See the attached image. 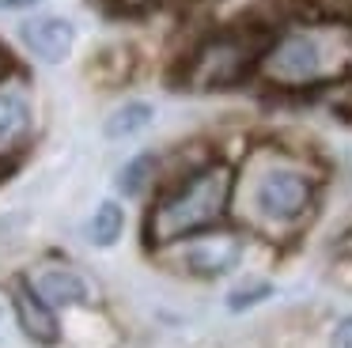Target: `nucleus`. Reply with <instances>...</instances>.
<instances>
[{"label": "nucleus", "instance_id": "6", "mask_svg": "<svg viewBox=\"0 0 352 348\" xmlns=\"http://www.w3.org/2000/svg\"><path fill=\"white\" fill-rule=\"evenodd\" d=\"M19 38H23V45L38 61L57 65V61H65L72 53V45H76V27H72L69 19H61V15H34V19H27L23 27H19Z\"/></svg>", "mask_w": 352, "mask_h": 348}, {"label": "nucleus", "instance_id": "17", "mask_svg": "<svg viewBox=\"0 0 352 348\" xmlns=\"http://www.w3.org/2000/svg\"><path fill=\"white\" fill-rule=\"evenodd\" d=\"M122 4H125V8H133V12H137V8H152L155 0H122Z\"/></svg>", "mask_w": 352, "mask_h": 348}, {"label": "nucleus", "instance_id": "4", "mask_svg": "<svg viewBox=\"0 0 352 348\" xmlns=\"http://www.w3.org/2000/svg\"><path fill=\"white\" fill-rule=\"evenodd\" d=\"M265 45L269 38L258 30H220V34L205 38L186 61V83L197 91L235 87L250 72H258Z\"/></svg>", "mask_w": 352, "mask_h": 348}, {"label": "nucleus", "instance_id": "12", "mask_svg": "<svg viewBox=\"0 0 352 348\" xmlns=\"http://www.w3.org/2000/svg\"><path fill=\"white\" fill-rule=\"evenodd\" d=\"M152 174H155V155H152V151H144V155H133L129 163H125V171L118 174V186H122V193L137 197V193H144V189H148Z\"/></svg>", "mask_w": 352, "mask_h": 348}, {"label": "nucleus", "instance_id": "3", "mask_svg": "<svg viewBox=\"0 0 352 348\" xmlns=\"http://www.w3.org/2000/svg\"><path fill=\"white\" fill-rule=\"evenodd\" d=\"M318 182L292 159H265L246 178V216L265 231H288L314 208Z\"/></svg>", "mask_w": 352, "mask_h": 348}, {"label": "nucleus", "instance_id": "8", "mask_svg": "<svg viewBox=\"0 0 352 348\" xmlns=\"http://www.w3.org/2000/svg\"><path fill=\"white\" fill-rule=\"evenodd\" d=\"M31 133V102L19 87H0V155L27 140Z\"/></svg>", "mask_w": 352, "mask_h": 348}, {"label": "nucleus", "instance_id": "9", "mask_svg": "<svg viewBox=\"0 0 352 348\" xmlns=\"http://www.w3.org/2000/svg\"><path fill=\"white\" fill-rule=\"evenodd\" d=\"M34 292L50 303V307H76V303L87 299V284L76 269H65V265H54V269H42L34 276Z\"/></svg>", "mask_w": 352, "mask_h": 348}, {"label": "nucleus", "instance_id": "11", "mask_svg": "<svg viewBox=\"0 0 352 348\" xmlns=\"http://www.w3.org/2000/svg\"><path fill=\"white\" fill-rule=\"evenodd\" d=\"M125 231V212L118 201H102L99 208H95L91 224H87V235H91L95 246H114L118 239H122Z\"/></svg>", "mask_w": 352, "mask_h": 348}, {"label": "nucleus", "instance_id": "16", "mask_svg": "<svg viewBox=\"0 0 352 348\" xmlns=\"http://www.w3.org/2000/svg\"><path fill=\"white\" fill-rule=\"evenodd\" d=\"M42 0H0V12H23V8H34Z\"/></svg>", "mask_w": 352, "mask_h": 348}, {"label": "nucleus", "instance_id": "5", "mask_svg": "<svg viewBox=\"0 0 352 348\" xmlns=\"http://www.w3.org/2000/svg\"><path fill=\"white\" fill-rule=\"evenodd\" d=\"M243 250H246V242L239 231H220V227H212V231L190 239V246H186V254H182V265H186V272H193V276H201V280H220L243 261Z\"/></svg>", "mask_w": 352, "mask_h": 348}, {"label": "nucleus", "instance_id": "2", "mask_svg": "<svg viewBox=\"0 0 352 348\" xmlns=\"http://www.w3.org/2000/svg\"><path fill=\"white\" fill-rule=\"evenodd\" d=\"M231 197H235V171L231 163L205 159L182 174V182L160 193V201L148 212V242L152 246H170V242H190L197 235L220 227L228 216Z\"/></svg>", "mask_w": 352, "mask_h": 348}, {"label": "nucleus", "instance_id": "7", "mask_svg": "<svg viewBox=\"0 0 352 348\" xmlns=\"http://www.w3.org/2000/svg\"><path fill=\"white\" fill-rule=\"evenodd\" d=\"M12 307H16V318H19V325H23L27 337L38 340V345H57L61 325H57L54 307L34 292V284H16V292H12Z\"/></svg>", "mask_w": 352, "mask_h": 348}, {"label": "nucleus", "instance_id": "10", "mask_svg": "<svg viewBox=\"0 0 352 348\" xmlns=\"http://www.w3.org/2000/svg\"><path fill=\"white\" fill-rule=\"evenodd\" d=\"M152 118H155V110L148 102H122L114 113L107 118V125H102V133L110 136V140H125V136H137V133H144L148 125H152Z\"/></svg>", "mask_w": 352, "mask_h": 348}, {"label": "nucleus", "instance_id": "15", "mask_svg": "<svg viewBox=\"0 0 352 348\" xmlns=\"http://www.w3.org/2000/svg\"><path fill=\"white\" fill-rule=\"evenodd\" d=\"M333 110L341 113L344 121H352V83H344V87H337V95H333Z\"/></svg>", "mask_w": 352, "mask_h": 348}, {"label": "nucleus", "instance_id": "14", "mask_svg": "<svg viewBox=\"0 0 352 348\" xmlns=\"http://www.w3.org/2000/svg\"><path fill=\"white\" fill-rule=\"evenodd\" d=\"M329 348H352V314L333 325V333H329Z\"/></svg>", "mask_w": 352, "mask_h": 348}, {"label": "nucleus", "instance_id": "1", "mask_svg": "<svg viewBox=\"0 0 352 348\" xmlns=\"http://www.w3.org/2000/svg\"><path fill=\"white\" fill-rule=\"evenodd\" d=\"M352 68V27L341 19H311L269 38L258 76L280 91H311L341 80Z\"/></svg>", "mask_w": 352, "mask_h": 348}, {"label": "nucleus", "instance_id": "13", "mask_svg": "<svg viewBox=\"0 0 352 348\" xmlns=\"http://www.w3.org/2000/svg\"><path fill=\"white\" fill-rule=\"evenodd\" d=\"M269 295V284H254V287H239V292H231V299H228V307L231 310H243V307H254L258 299H265Z\"/></svg>", "mask_w": 352, "mask_h": 348}]
</instances>
